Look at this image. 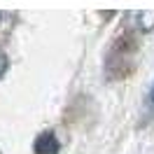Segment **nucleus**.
Returning <instances> with one entry per match:
<instances>
[{
	"instance_id": "obj_1",
	"label": "nucleus",
	"mask_w": 154,
	"mask_h": 154,
	"mask_svg": "<svg viewBox=\"0 0 154 154\" xmlns=\"http://www.w3.org/2000/svg\"><path fill=\"white\" fill-rule=\"evenodd\" d=\"M33 152L35 154H58L61 152V143L54 131H42L38 138L33 140Z\"/></svg>"
},
{
	"instance_id": "obj_2",
	"label": "nucleus",
	"mask_w": 154,
	"mask_h": 154,
	"mask_svg": "<svg viewBox=\"0 0 154 154\" xmlns=\"http://www.w3.org/2000/svg\"><path fill=\"white\" fill-rule=\"evenodd\" d=\"M133 19H138L135 26L140 30H152L154 28V12H135Z\"/></svg>"
},
{
	"instance_id": "obj_3",
	"label": "nucleus",
	"mask_w": 154,
	"mask_h": 154,
	"mask_svg": "<svg viewBox=\"0 0 154 154\" xmlns=\"http://www.w3.org/2000/svg\"><path fill=\"white\" fill-rule=\"evenodd\" d=\"M145 110H147L149 117H154V82L149 87V91H147V98H145Z\"/></svg>"
},
{
	"instance_id": "obj_4",
	"label": "nucleus",
	"mask_w": 154,
	"mask_h": 154,
	"mask_svg": "<svg viewBox=\"0 0 154 154\" xmlns=\"http://www.w3.org/2000/svg\"><path fill=\"white\" fill-rule=\"evenodd\" d=\"M7 66H10V58H7V54L0 49V77L7 72Z\"/></svg>"
}]
</instances>
